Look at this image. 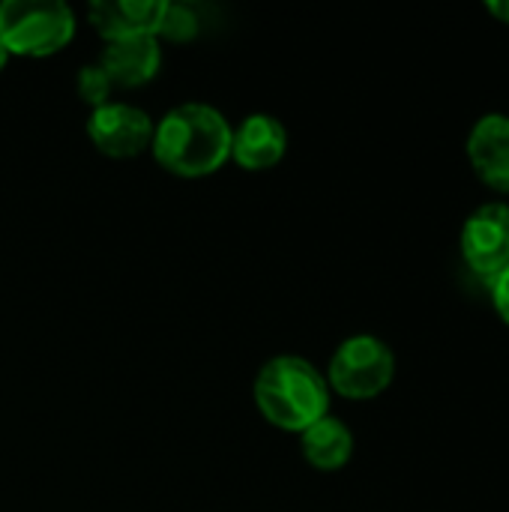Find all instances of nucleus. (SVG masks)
Wrapping results in <instances>:
<instances>
[{
  "label": "nucleus",
  "instance_id": "obj_11",
  "mask_svg": "<svg viewBox=\"0 0 509 512\" xmlns=\"http://www.w3.org/2000/svg\"><path fill=\"white\" fill-rule=\"evenodd\" d=\"M300 450L306 462L318 471H339L354 456V435L336 417H321L306 432H300Z\"/></svg>",
  "mask_w": 509,
  "mask_h": 512
},
{
  "label": "nucleus",
  "instance_id": "obj_13",
  "mask_svg": "<svg viewBox=\"0 0 509 512\" xmlns=\"http://www.w3.org/2000/svg\"><path fill=\"white\" fill-rule=\"evenodd\" d=\"M75 90H78V96H81L90 108H99V105L111 102L114 84H111V78L105 75V69H102L99 63H87V66L78 69Z\"/></svg>",
  "mask_w": 509,
  "mask_h": 512
},
{
  "label": "nucleus",
  "instance_id": "obj_10",
  "mask_svg": "<svg viewBox=\"0 0 509 512\" xmlns=\"http://www.w3.org/2000/svg\"><path fill=\"white\" fill-rule=\"evenodd\" d=\"M96 63L105 69L114 87H141L150 78H156L162 66V48L156 36L114 39V42H105Z\"/></svg>",
  "mask_w": 509,
  "mask_h": 512
},
{
  "label": "nucleus",
  "instance_id": "obj_14",
  "mask_svg": "<svg viewBox=\"0 0 509 512\" xmlns=\"http://www.w3.org/2000/svg\"><path fill=\"white\" fill-rule=\"evenodd\" d=\"M492 297H495V309L498 315L509 324V267L492 282Z\"/></svg>",
  "mask_w": 509,
  "mask_h": 512
},
{
  "label": "nucleus",
  "instance_id": "obj_6",
  "mask_svg": "<svg viewBox=\"0 0 509 512\" xmlns=\"http://www.w3.org/2000/svg\"><path fill=\"white\" fill-rule=\"evenodd\" d=\"M87 135L93 147L111 159H132L153 141V120L129 102H105L90 111Z\"/></svg>",
  "mask_w": 509,
  "mask_h": 512
},
{
  "label": "nucleus",
  "instance_id": "obj_2",
  "mask_svg": "<svg viewBox=\"0 0 509 512\" xmlns=\"http://www.w3.org/2000/svg\"><path fill=\"white\" fill-rule=\"evenodd\" d=\"M255 405L276 429L306 432L312 423L327 417L330 387L306 357L279 354L258 369Z\"/></svg>",
  "mask_w": 509,
  "mask_h": 512
},
{
  "label": "nucleus",
  "instance_id": "obj_9",
  "mask_svg": "<svg viewBox=\"0 0 509 512\" xmlns=\"http://www.w3.org/2000/svg\"><path fill=\"white\" fill-rule=\"evenodd\" d=\"M288 150V132L273 114H249L231 132V159L246 171H267L282 162Z\"/></svg>",
  "mask_w": 509,
  "mask_h": 512
},
{
  "label": "nucleus",
  "instance_id": "obj_4",
  "mask_svg": "<svg viewBox=\"0 0 509 512\" xmlns=\"http://www.w3.org/2000/svg\"><path fill=\"white\" fill-rule=\"evenodd\" d=\"M396 375V357L378 336L360 333L345 339L327 369V387L345 399H375Z\"/></svg>",
  "mask_w": 509,
  "mask_h": 512
},
{
  "label": "nucleus",
  "instance_id": "obj_5",
  "mask_svg": "<svg viewBox=\"0 0 509 512\" xmlns=\"http://www.w3.org/2000/svg\"><path fill=\"white\" fill-rule=\"evenodd\" d=\"M459 249L468 270L492 285L509 267V204L489 201L477 207L462 225Z\"/></svg>",
  "mask_w": 509,
  "mask_h": 512
},
{
  "label": "nucleus",
  "instance_id": "obj_3",
  "mask_svg": "<svg viewBox=\"0 0 509 512\" xmlns=\"http://www.w3.org/2000/svg\"><path fill=\"white\" fill-rule=\"evenodd\" d=\"M75 36V15L63 0H3L0 42L9 54L48 57Z\"/></svg>",
  "mask_w": 509,
  "mask_h": 512
},
{
  "label": "nucleus",
  "instance_id": "obj_1",
  "mask_svg": "<svg viewBox=\"0 0 509 512\" xmlns=\"http://www.w3.org/2000/svg\"><path fill=\"white\" fill-rule=\"evenodd\" d=\"M231 123L204 102H183L153 123L150 150L177 177H207L231 159Z\"/></svg>",
  "mask_w": 509,
  "mask_h": 512
},
{
  "label": "nucleus",
  "instance_id": "obj_16",
  "mask_svg": "<svg viewBox=\"0 0 509 512\" xmlns=\"http://www.w3.org/2000/svg\"><path fill=\"white\" fill-rule=\"evenodd\" d=\"M6 60H9V51H6V48H3V42H0V72H3Z\"/></svg>",
  "mask_w": 509,
  "mask_h": 512
},
{
  "label": "nucleus",
  "instance_id": "obj_7",
  "mask_svg": "<svg viewBox=\"0 0 509 512\" xmlns=\"http://www.w3.org/2000/svg\"><path fill=\"white\" fill-rule=\"evenodd\" d=\"M162 12H165V0H93L87 6V18L93 30L105 42L156 36Z\"/></svg>",
  "mask_w": 509,
  "mask_h": 512
},
{
  "label": "nucleus",
  "instance_id": "obj_12",
  "mask_svg": "<svg viewBox=\"0 0 509 512\" xmlns=\"http://www.w3.org/2000/svg\"><path fill=\"white\" fill-rule=\"evenodd\" d=\"M198 30H201V18H198L195 6H189V3H165L156 39L189 42V39L198 36Z\"/></svg>",
  "mask_w": 509,
  "mask_h": 512
},
{
  "label": "nucleus",
  "instance_id": "obj_8",
  "mask_svg": "<svg viewBox=\"0 0 509 512\" xmlns=\"http://www.w3.org/2000/svg\"><path fill=\"white\" fill-rule=\"evenodd\" d=\"M468 159L489 189L509 192V114H486L474 123Z\"/></svg>",
  "mask_w": 509,
  "mask_h": 512
},
{
  "label": "nucleus",
  "instance_id": "obj_15",
  "mask_svg": "<svg viewBox=\"0 0 509 512\" xmlns=\"http://www.w3.org/2000/svg\"><path fill=\"white\" fill-rule=\"evenodd\" d=\"M486 9H489V15H495L498 21L509 24V0H489Z\"/></svg>",
  "mask_w": 509,
  "mask_h": 512
}]
</instances>
